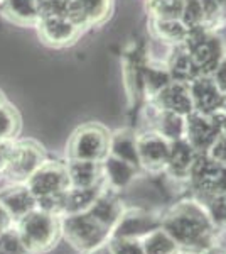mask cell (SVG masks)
Here are the masks:
<instances>
[{"label": "cell", "instance_id": "6da1fadb", "mask_svg": "<svg viewBox=\"0 0 226 254\" xmlns=\"http://www.w3.org/2000/svg\"><path fill=\"white\" fill-rule=\"evenodd\" d=\"M160 227L179 246L186 248H208L213 236V217L194 202L181 203L166 219Z\"/></svg>", "mask_w": 226, "mask_h": 254}, {"label": "cell", "instance_id": "7a4b0ae2", "mask_svg": "<svg viewBox=\"0 0 226 254\" xmlns=\"http://www.w3.org/2000/svg\"><path fill=\"white\" fill-rule=\"evenodd\" d=\"M2 175L9 185H24L44 163L43 147L34 141H3L0 147Z\"/></svg>", "mask_w": 226, "mask_h": 254}, {"label": "cell", "instance_id": "3957f363", "mask_svg": "<svg viewBox=\"0 0 226 254\" xmlns=\"http://www.w3.org/2000/svg\"><path fill=\"white\" fill-rule=\"evenodd\" d=\"M56 217L57 215L36 207L15 222L19 237L29 254L46 253L56 246L57 236L61 232V222Z\"/></svg>", "mask_w": 226, "mask_h": 254}, {"label": "cell", "instance_id": "277c9868", "mask_svg": "<svg viewBox=\"0 0 226 254\" xmlns=\"http://www.w3.org/2000/svg\"><path fill=\"white\" fill-rule=\"evenodd\" d=\"M108 231L110 229L94 219L90 212L69 214L61 222V232L66 237V241L80 251H91L101 246V243L108 237Z\"/></svg>", "mask_w": 226, "mask_h": 254}, {"label": "cell", "instance_id": "5b68a950", "mask_svg": "<svg viewBox=\"0 0 226 254\" xmlns=\"http://www.w3.org/2000/svg\"><path fill=\"white\" fill-rule=\"evenodd\" d=\"M182 48L192 56L201 75L211 76L213 71L225 60L223 43L206 29H191Z\"/></svg>", "mask_w": 226, "mask_h": 254}, {"label": "cell", "instance_id": "8992f818", "mask_svg": "<svg viewBox=\"0 0 226 254\" xmlns=\"http://www.w3.org/2000/svg\"><path fill=\"white\" fill-rule=\"evenodd\" d=\"M110 136L101 126L86 124L73 134L68 144L69 159L101 163L108 154Z\"/></svg>", "mask_w": 226, "mask_h": 254}, {"label": "cell", "instance_id": "52a82bcc", "mask_svg": "<svg viewBox=\"0 0 226 254\" xmlns=\"http://www.w3.org/2000/svg\"><path fill=\"white\" fill-rule=\"evenodd\" d=\"M24 185L36 196V200L57 191H66L69 188L68 168L57 161H44Z\"/></svg>", "mask_w": 226, "mask_h": 254}, {"label": "cell", "instance_id": "ba28073f", "mask_svg": "<svg viewBox=\"0 0 226 254\" xmlns=\"http://www.w3.org/2000/svg\"><path fill=\"white\" fill-rule=\"evenodd\" d=\"M189 178L203 193L216 196L226 191V166L216 163L206 153H199L191 168Z\"/></svg>", "mask_w": 226, "mask_h": 254}, {"label": "cell", "instance_id": "9c48e42d", "mask_svg": "<svg viewBox=\"0 0 226 254\" xmlns=\"http://www.w3.org/2000/svg\"><path fill=\"white\" fill-rule=\"evenodd\" d=\"M220 136V127L215 116L201 112H191L186 116V141L194 147L198 153H208Z\"/></svg>", "mask_w": 226, "mask_h": 254}, {"label": "cell", "instance_id": "30bf717a", "mask_svg": "<svg viewBox=\"0 0 226 254\" xmlns=\"http://www.w3.org/2000/svg\"><path fill=\"white\" fill-rule=\"evenodd\" d=\"M39 38L49 46L63 48L75 41L81 32V27H78L68 15H47L41 17L38 22Z\"/></svg>", "mask_w": 226, "mask_h": 254}, {"label": "cell", "instance_id": "8fae6325", "mask_svg": "<svg viewBox=\"0 0 226 254\" xmlns=\"http://www.w3.org/2000/svg\"><path fill=\"white\" fill-rule=\"evenodd\" d=\"M171 142L159 132H145L137 136V151L140 166L150 171H159L167 168Z\"/></svg>", "mask_w": 226, "mask_h": 254}, {"label": "cell", "instance_id": "7c38bea8", "mask_svg": "<svg viewBox=\"0 0 226 254\" xmlns=\"http://www.w3.org/2000/svg\"><path fill=\"white\" fill-rule=\"evenodd\" d=\"M189 92H191L192 105H194L196 112L213 116L218 110H221L225 93L216 87L211 76L199 75L194 81L189 83Z\"/></svg>", "mask_w": 226, "mask_h": 254}, {"label": "cell", "instance_id": "4fadbf2b", "mask_svg": "<svg viewBox=\"0 0 226 254\" xmlns=\"http://www.w3.org/2000/svg\"><path fill=\"white\" fill-rule=\"evenodd\" d=\"M112 0H69L66 15L78 27L100 24L108 17Z\"/></svg>", "mask_w": 226, "mask_h": 254}, {"label": "cell", "instance_id": "5bb4252c", "mask_svg": "<svg viewBox=\"0 0 226 254\" xmlns=\"http://www.w3.org/2000/svg\"><path fill=\"white\" fill-rule=\"evenodd\" d=\"M0 205L9 212L14 222H17L26 214L34 210L38 202L26 185H9L0 190Z\"/></svg>", "mask_w": 226, "mask_h": 254}, {"label": "cell", "instance_id": "9a60e30c", "mask_svg": "<svg viewBox=\"0 0 226 254\" xmlns=\"http://www.w3.org/2000/svg\"><path fill=\"white\" fill-rule=\"evenodd\" d=\"M160 227V220L152 217L147 212L142 210H130L127 214H122L120 220L115 224L113 237H143L150 231Z\"/></svg>", "mask_w": 226, "mask_h": 254}, {"label": "cell", "instance_id": "2e32d148", "mask_svg": "<svg viewBox=\"0 0 226 254\" xmlns=\"http://www.w3.org/2000/svg\"><path fill=\"white\" fill-rule=\"evenodd\" d=\"M155 102H157L159 109L181 114V116H184V117L189 116L191 112H194L189 85L178 83V81H171V83L159 93Z\"/></svg>", "mask_w": 226, "mask_h": 254}, {"label": "cell", "instance_id": "e0dca14e", "mask_svg": "<svg viewBox=\"0 0 226 254\" xmlns=\"http://www.w3.org/2000/svg\"><path fill=\"white\" fill-rule=\"evenodd\" d=\"M138 166L132 165V163H127L123 159L112 156V154H106L103 165H101V176H105L106 183L113 190H122L135 178Z\"/></svg>", "mask_w": 226, "mask_h": 254}, {"label": "cell", "instance_id": "ac0fdd59", "mask_svg": "<svg viewBox=\"0 0 226 254\" xmlns=\"http://www.w3.org/2000/svg\"><path fill=\"white\" fill-rule=\"evenodd\" d=\"M198 151L194 149L186 139H179V141L171 142L169 147V159H167V170L178 178L189 176L191 168L194 165L196 158H198Z\"/></svg>", "mask_w": 226, "mask_h": 254}, {"label": "cell", "instance_id": "d6986e66", "mask_svg": "<svg viewBox=\"0 0 226 254\" xmlns=\"http://www.w3.org/2000/svg\"><path fill=\"white\" fill-rule=\"evenodd\" d=\"M68 180L69 188H91L98 187L101 178V166L94 161H80V159H69Z\"/></svg>", "mask_w": 226, "mask_h": 254}, {"label": "cell", "instance_id": "ffe728a7", "mask_svg": "<svg viewBox=\"0 0 226 254\" xmlns=\"http://www.w3.org/2000/svg\"><path fill=\"white\" fill-rule=\"evenodd\" d=\"M108 154L140 168L138 151H137V136H135L132 130H127V129L117 130L113 136H110Z\"/></svg>", "mask_w": 226, "mask_h": 254}, {"label": "cell", "instance_id": "44dd1931", "mask_svg": "<svg viewBox=\"0 0 226 254\" xmlns=\"http://www.w3.org/2000/svg\"><path fill=\"white\" fill-rule=\"evenodd\" d=\"M2 10L7 19L20 26H38L41 19L38 0H3Z\"/></svg>", "mask_w": 226, "mask_h": 254}, {"label": "cell", "instance_id": "7402d4cb", "mask_svg": "<svg viewBox=\"0 0 226 254\" xmlns=\"http://www.w3.org/2000/svg\"><path fill=\"white\" fill-rule=\"evenodd\" d=\"M155 132H159L169 142L186 137V117L169 110H157L155 117Z\"/></svg>", "mask_w": 226, "mask_h": 254}, {"label": "cell", "instance_id": "603a6c76", "mask_svg": "<svg viewBox=\"0 0 226 254\" xmlns=\"http://www.w3.org/2000/svg\"><path fill=\"white\" fill-rule=\"evenodd\" d=\"M169 75L172 81H178V83L189 85L191 81H194L201 75L198 66H196L192 56L189 55L186 49L182 48V51L176 53L169 61Z\"/></svg>", "mask_w": 226, "mask_h": 254}, {"label": "cell", "instance_id": "cb8c5ba5", "mask_svg": "<svg viewBox=\"0 0 226 254\" xmlns=\"http://www.w3.org/2000/svg\"><path fill=\"white\" fill-rule=\"evenodd\" d=\"M90 214H91L94 219L100 220L101 224L106 225L108 229H113L115 224L120 220V217L123 214L122 203L118 200H115L113 196L108 195H98V198L94 200V203L90 207Z\"/></svg>", "mask_w": 226, "mask_h": 254}, {"label": "cell", "instance_id": "d4e9b609", "mask_svg": "<svg viewBox=\"0 0 226 254\" xmlns=\"http://www.w3.org/2000/svg\"><path fill=\"white\" fill-rule=\"evenodd\" d=\"M100 195L98 187L91 188H68L66 190V203H64V214H81L88 212L90 207Z\"/></svg>", "mask_w": 226, "mask_h": 254}, {"label": "cell", "instance_id": "484cf974", "mask_svg": "<svg viewBox=\"0 0 226 254\" xmlns=\"http://www.w3.org/2000/svg\"><path fill=\"white\" fill-rule=\"evenodd\" d=\"M154 31L162 41L181 44V46L191 32V29L181 19H154Z\"/></svg>", "mask_w": 226, "mask_h": 254}, {"label": "cell", "instance_id": "4316f807", "mask_svg": "<svg viewBox=\"0 0 226 254\" xmlns=\"http://www.w3.org/2000/svg\"><path fill=\"white\" fill-rule=\"evenodd\" d=\"M142 246L145 254H176L179 248V244L162 227L154 229L143 236Z\"/></svg>", "mask_w": 226, "mask_h": 254}, {"label": "cell", "instance_id": "83f0119b", "mask_svg": "<svg viewBox=\"0 0 226 254\" xmlns=\"http://www.w3.org/2000/svg\"><path fill=\"white\" fill-rule=\"evenodd\" d=\"M142 80H143V87H145L147 93H149L152 98H157L159 93L172 81L169 69L160 68V66H147L143 69Z\"/></svg>", "mask_w": 226, "mask_h": 254}, {"label": "cell", "instance_id": "f1b7e54d", "mask_svg": "<svg viewBox=\"0 0 226 254\" xmlns=\"http://www.w3.org/2000/svg\"><path fill=\"white\" fill-rule=\"evenodd\" d=\"M181 20L189 29H206V14L201 0H184V9Z\"/></svg>", "mask_w": 226, "mask_h": 254}, {"label": "cell", "instance_id": "f546056e", "mask_svg": "<svg viewBox=\"0 0 226 254\" xmlns=\"http://www.w3.org/2000/svg\"><path fill=\"white\" fill-rule=\"evenodd\" d=\"M147 5L154 19H181L184 0H149Z\"/></svg>", "mask_w": 226, "mask_h": 254}, {"label": "cell", "instance_id": "4dcf8cb0", "mask_svg": "<svg viewBox=\"0 0 226 254\" xmlns=\"http://www.w3.org/2000/svg\"><path fill=\"white\" fill-rule=\"evenodd\" d=\"M19 116L12 105L5 104L0 109V141H14L19 132Z\"/></svg>", "mask_w": 226, "mask_h": 254}, {"label": "cell", "instance_id": "1f68e13d", "mask_svg": "<svg viewBox=\"0 0 226 254\" xmlns=\"http://www.w3.org/2000/svg\"><path fill=\"white\" fill-rule=\"evenodd\" d=\"M0 254H29L20 241L15 225L0 232Z\"/></svg>", "mask_w": 226, "mask_h": 254}, {"label": "cell", "instance_id": "d6a6232c", "mask_svg": "<svg viewBox=\"0 0 226 254\" xmlns=\"http://www.w3.org/2000/svg\"><path fill=\"white\" fill-rule=\"evenodd\" d=\"M110 249L112 254H145L142 241L134 237H113Z\"/></svg>", "mask_w": 226, "mask_h": 254}, {"label": "cell", "instance_id": "836d02e7", "mask_svg": "<svg viewBox=\"0 0 226 254\" xmlns=\"http://www.w3.org/2000/svg\"><path fill=\"white\" fill-rule=\"evenodd\" d=\"M69 0H38L41 17L47 15H66Z\"/></svg>", "mask_w": 226, "mask_h": 254}, {"label": "cell", "instance_id": "e575fe53", "mask_svg": "<svg viewBox=\"0 0 226 254\" xmlns=\"http://www.w3.org/2000/svg\"><path fill=\"white\" fill-rule=\"evenodd\" d=\"M209 214H211L215 222L226 224V191L213 196V202L209 205Z\"/></svg>", "mask_w": 226, "mask_h": 254}, {"label": "cell", "instance_id": "d590c367", "mask_svg": "<svg viewBox=\"0 0 226 254\" xmlns=\"http://www.w3.org/2000/svg\"><path fill=\"white\" fill-rule=\"evenodd\" d=\"M208 156L211 159H215L216 163L226 166V137L225 136H218V139L213 142V146L208 149Z\"/></svg>", "mask_w": 226, "mask_h": 254}, {"label": "cell", "instance_id": "8d00e7d4", "mask_svg": "<svg viewBox=\"0 0 226 254\" xmlns=\"http://www.w3.org/2000/svg\"><path fill=\"white\" fill-rule=\"evenodd\" d=\"M213 81L216 83V87L221 90L223 93H226V58L221 61L220 66H218L211 75Z\"/></svg>", "mask_w": 226, "mask_h": 254}, {"label": "cell", "instance_id": "74e56055", "mask_svg": "<svg viewBox=\"0 0 226 254\" xmlns=\"http://www.w3.org/2000/svg\"><path fill=\"white\" fill-rule=\"evenodd\" d=\"M15 222H14V219L9 215V212L5 210L2 205H0V232H3V231H7V229H10V227H14Z\"/></svg>", "mask_w": 226, "mask_h": 254}, {"label": "cell", "instance_id": "f35d334b", "mask_svg": "<svg viewBox=\"0 0 226 254\" xmlns=\"http://www.w3.org/2000/svg\"><path fill=\"white\" fill-rule=\"evenodd\" d=\"M218 122V127H220V134L226 137V114H223L221 110H218L216 114H213Z\"/></svg>", "mask_w": 226, "mask_h": 254}, {"label": "cell", "instance_id": "ab89813d", "mask_svg": "<svg viewBox=\"0 0 226 254\" xmlns=\"http://www.w3.org/2000/svg\"><path fill=\"white\" fill-rule=\"evenodd\" d=\"M90 254H112V249H110V246H98V248L91 249Z\"/></svg>", "mask_w": 226, "mask_h": 254}, {"label": "cell", "instance_id": "60d3db41", "mask_svg": "<svg viewBox=\"0 0 226 254\" xmlns=\"http://www.w3.org/2000/svg\"><path fill=\"white\" fill-rule=\"evenodd\" d=\"M204 254H226V249H221V248H211L208 249Z\"/></svg>", "mask_w": 226, "mask_h": 254}, {"label": "cell", "instance_id": "b9f144b4", "mask_svg": "<svg viewBox=\"0 0 226 254\" xmlns=\"http://www.w3.org/2000/svg\"><path fill=\"white\" fill-rule=\"evenodd\" d=\"M7 102H5V98H3V95H2V92H0V109L3 107V105H5Z\"/></svg>", "mask_w": 226, "mask_h": 254}, {"label": "cell", "instance_id": "7bdbcfd3", "mask_svg": "<svg viewBox=\"0 0 226 254\" xmlns=\"http://www.w3.org/2000/svg\"><path fill=\"white\" fill-rule=\"evenodd\" d=\"M221 112L226 114V93H225V98H223V105H221Z\"/></svg>", "mask_w": 226, "mask_h": 254}, {"label": "cell", "instance_id": "ee69618b", "mask_svg": "<svg viewBox=\"0 0 226 254\" xmlns=\"http://www.w3.org/2000/svg\"><path fill=\"white\" fill-rule=\"evenodd\" d=\"M0 175H2V163H0Z\"/></svg>", "mask_w": 226, "mask_h": 254}, {"label": "cell", "instance_id": "f6af8a7d", "mask_svg": "<svg viewBox=\"0 0 226 254\" xmlns=\"http://www.w3.org/2000/svg\"><path fill=\"white\" fill-rule=\"evenodd\" d=\"M2 142H3V141H0V147H2Z\"/></svg>", "mask_w": 226, "mask_h": 254}, {"label": "cell", "instance_id": "bcb514c9", "mask_svg": "<svg viewBox=\"0 0 226 254\" xmlns=\"http://www.w3.org/2000/svg\"><path fill=\"white\" fill-rule=\"evenodd\" d=\"M0 3H3V0H0Z\"/></svg>", "mask_w": 226, "mask_h": 254}]
</instances>
